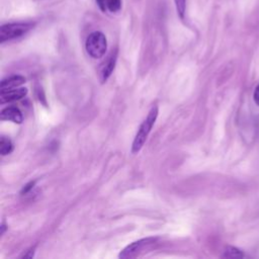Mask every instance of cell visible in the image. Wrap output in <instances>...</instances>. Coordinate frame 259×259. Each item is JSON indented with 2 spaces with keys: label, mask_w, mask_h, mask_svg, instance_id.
Returning <instances> with one entry per match:
<instances>
[{
  "label": "cell",
  "mask_w": 259,
  "mask_h": 259,
  "mask_svg": "<svg viewBox=\"0 0 259 259\" xmlns=\"http://www.w3.org/2000/svg\"><path fill=\"white\" fill-rule=\"evenodd\" d=\"M157 116H158V107L157 106H153L150 110V112L148 113V116L145 118V120L141 123L139 130H138V133L134 139V142H133V146H132V152L135 154V153H138L142 147L144 146L156 119H157Z\"/></svg>",
  "instance_id": "6da1fadb"
},
{
  "label": "cell",
  "mask_w": 259,
  "mask_h": 259,
  "mask_svg": "<svg viewBox=\"0 0 259 259\" xmlns=\"http://www.w3.org/2000/svg\"><path fill=\"white\" fill-rule=\"evenodd\" d=\"M85 48L88 55L93 59L103 57L107 49V40L105 35L101 31L91 32L86 38Z\"/></svg>",
  "instance_id": "7a4b0ae2"
},
{
  "label": "cell",
  "mask_w": 259,
  "mask_h": 259,
  "mask_svg": "<svg viewBox=\"0 0 259 259\" xmlns=\"http://www.w3.org/2000/svg\"><path fill=\"white\" fill-rule=\"evenodd\" d=\"M32 27L33 23L31 22H11L3 24L0 27V41L3 44L7 40L18 38L24 35Z\"/></svg>",
  "instance_id": "3957f363"
},
{
  "label": "cell",
  "mask_w": 259,
  "mask_h": 259,
  "mask_svg": "<svg viewBox=\"0 0 259 259\" xmlns=\"http://www.w3.org/2000/svg\"><path fill=\"white\" fill-rule=\"evenodd\" d=\"M157 241V238H145L139 241L133 242L132 244L127 245L118 255L119 258L127 259V258H135L139 256L142 252L148 250L152 245H154Z\"/></svg>",
  "instance_id": "277c9868"
},
{
  "label": "cell",
  "mask_w": 259,
  "mask_h": 259,
  "mask_svg": "<svg viewBox=\"0 0 259 259\" xmlns=\"http://www.w3.org/2000/svg\"><path fill=\"white\" fill-rule=\"evenodd\" d=\"M27 93V89L20 87L17 89H11L8 91L1 92V103H7V102H12L15 100H19L22 97H24Z\"/></svg>",
  "instance_id": "5b68a950"
},
{
  "label": "cell",
  "mask_w": 259,
  "mask_h": 259,
  "mask_svg": "<svg viewBox=\"0 0 259 259\" xmlns=\"http://www.w3.org/2000/svg\"><path fill=\"white\" fill-rule=\"evenodd\" d=\"M1 119L2 120H10L15 123H21L23 120V116L21 111L15 106L5 107L1 111Z\"/></svg>",
  "instance_id": "8992f818"
},
{
  "label": "cell",
  "mask_w": 259,
  "mask_h": 259,
  "mask_svg": "<svg viewBox=\"0 0 259 259\" xmlns=\"http://www.w3.org/2000/svg\"><path fill=\"white\" fill-rule=\"evenodd\" d=\"M99 9L107 13H116L121 8V0H95Z\"/></svg>",
  "instance_id": "52a82bcc"
},
{
  "label": "cell",
  "mask_w": 259,
  "mask_h": 259,
  "mask_svg": "<svg viewBox=\"0 0 259 259\" xmlns=\"http://www.w3.org/2000/svg\"><path fill=\"white\" fill-rule=\"evenodd\" d=\"M116 62V55H110L109 58L103 63V65L100 68L99 74H100V80L101 82H105L108 77L111 75Z\"/></svg>",
  "instance_id": "ba28073f"
},
{
  "label": "cell",
  "mask_w": 259,
  "mask_h": 259,
  "mask_svg": "<svg viewBox=\"0 0 259 259\" xmlns=\"http://www.w3.org/2000/svg\"><path fill=\"white\" fill-rule=\"evenodd\" d=\"M24 82H25V78L20 75H14V76L5 78L1 81V92L14 89L20 86L21 84H23Z\"/></svg>",
  "instance_id": "9c48e42d"
},
{
  "label": "cell",
  "mask_w": 259,
  "mask_h": 259,
  "mask_svg": "<svg viewBox=\"0 0 259 259\" xmlns=\"http://www.w3.org/2000/svg\"><path fill=\"white\" fill-rule=\"evenodd\" d=\"M13 151V144L10 139L6 137H2L0 141V153L2 156L8 155Z\"/></svg>",
  "instance_id": "30bf717a"
},
{
  "label": "cell",
  "mask_w": 259,
  "mask_h": 259,
  "mask_svg": "<svg viewBox=\"0 0 259 259\" xmlns=\"http://www.w3.org/2000/svg\"><path fill=\"white\" fill-rule=\"evenodd\" d=\"M222 257L225 258H242L244 257V254L242 253L241 250L233 247V246H228L225 251L224 254L222 255Z\"/></svg>",
  "instance_id": "8fae6325"
},
{
  "label": "cell",
  "mask_w": 259,
  "mask_h": 259,
  "mask_svg": "<svg viewBox=\"0 0 259 259\" xmlns=\"http://www.w3.org/2000/svg\"><path fill=\"white\" fill-rule=\"evenodd\" d=\"M175 3V8L178 13V15L183 18L186 10V0H174Z\"/></svg>",
  "instance_id": "7c38bea8"
},
{
  "label": "cell",
  "mask_w": 259,
  "mask_h": 259,
  "mask_svg": "<svg viewBox=\"0 0 259 259\" xmlns=\"http://www.w3.org/2000/svg\"><path fill=\"white\" fill-rule=\"evenodd\" d=\"M34 184H35V181H30L29 183H27V184L22 188L21 194H26V193H28V192L33 188Z\"/></svg>",
  "instance_id": "4fadbf2b"
},
{
  "label": "cell",
  "mask_w": 259,
  "mask_h": 259,
  "mask_svg": "<svg viewBox=\"0 0 259 259\" xmlns=\"http://www.w3.org/2000/svg\"><path fill=\"white\" fill-rule=\"evenodd\" d=\"M253 98H254L255 103L259 106V84L255 88V91H254V94H253Z\"/></svg>",
  "instance_id": "5bb4252c"
}]
</instances>
